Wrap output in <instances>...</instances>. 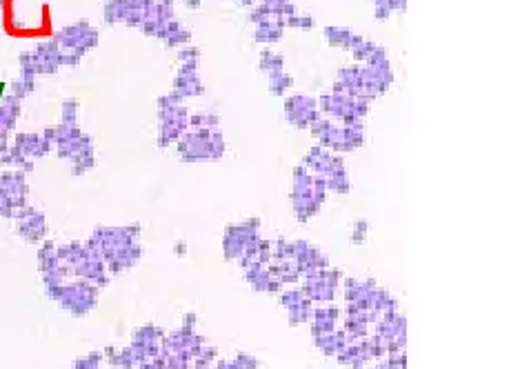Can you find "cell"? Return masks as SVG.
<instances>
[{
  "instance_id": "obj_14",
  "label": "cell",
  "mask_w": 520,
  "mask_h": 369,
  "mask_svg": "<svg viewBox=\"0 0 520 369\" xmlns=\"http://www.w3.org/2000/svg\"><path fill=\"white\" fill-rule=\"evenodd\" d=\"M98 367V356H91L89 361H80L76 365V369H96Z\"/></svg>"
},
{
  "instance_id": "obj_6",
  "label": "cell",
  "mask_w": 520,
  "mask_h": 369,
  "mask_svg": "<svg viewBox=\"0 0 520 369\" xmlns=\"http://www.w3.org/2000/svg\"><path fill=\"white\" fill-rule=\"evenodd\" d=\"M285 113H287V123L296 129H309V127L321 118V111H318V102L305 94L291 96L285 102Z\"/></svg>"
},
{
  "instance_id": "obj_5",
  "label": "cell",
  "mask_w": 520,
  "mask_h": 369,
  "mask_svg": "<svg viewBox=\"0 0 520 369\" xmlns=\"http://www.w3.org/2000/svg\"><path fill=\"white\" fill-rule=\"evenodd\" d=\"M187 127V109L178 105V98L167 96L160 100V136L158 145L167 147L176 143L185 134Z\"/></svg>"
},
{
  "instance_id": "obj_2",
  "label": "cell",
  "mask_w": 520,
  "mask_h": 369,
  "mask_svg": "<svg viewBox=\"0 0 520 369\" xmlns=\"http://www.w3.org/2000/svg\"><path fill=\"white\" fill-rule=\"evenodd\" d=\"M291 203H293V210L300 218L312 216L314 212H318V207L323 205L325 201V180L318 178L314 174H309L303 165H298L293 169V178H291Z\"/></svg>"
},
{
  "instance_id": "obj_11",
  "label": "cell",
  "mask_w": 520,
  "mask_h": 369,
  "mask_svg": "<svg viewBox=\"0 0 520 369\" xmlns=\"http://www.w3.org/2000/svg\"><path fill=\"white\" fill-rule=\"evenodd\" d=\"M267 76H269V91H271V94H276V96L285 94V91L293 83V78L289 74H285V72H274V74H267Z\"/></svg>"
},
{
  "instance_id": "obj_8",
  "label": "cell",
  "mask_w": 520,
  "mask_h": 369,
  "mask_svg": "<svg viewBox=\"0 0 520 369\" xmlns=\"http://www.w3.org/2000/svg\"><path fill=\"white\" fill-rule=\"evenodd\" d=\"M52 292H58V301H61L69 311H74V314H82V311H87L93 305V290L89 287H61V285H54Z\"/></svg>"
},
{
  "instance_id": "obj_7",
  "label": "cell",
  "mask_w": 520,
  "mask_h": 369,
  "mask_svg": "<svg viewBox=\"0 0 520 369\" xmlns=\"http://www.w3.org/2000/svg\"><path fill=\"white\" fill-rule=\"evenodd\" d=\"M16 223H18V234L33 243V240H40L47 234V225H45V216L36 210V207L25 205L22 210L16 212Z\"/></svg>"
},
{
  "instance_id": "obj_12",
  "label": "cell",
  "mask_w": 520,
  "mask_h": 369,
  "mask_svg": "<svg viewBox=\"0 0 520 369\" xmlns=\"http://www.w3.org/2000/svg\"><path fill=\"white\" fill-rule=\"evenodd\" d=\"M260 69L267 72V74L282 72V69H285V58H282L280 54H274V52H263V54H260Z\"/></svg>"
},
{
  "instance_id": "obj_10",
  "label": "cell",
  "mask_w": 520,
  "mask_h": 369,
  "mask_svg": "<svg viewBox=\"0 0 520 369\" xmlns=\"http://www.w3.org/2000/svg\"><path fill=\"white\" fill-rule=\"evenodd\" d=\"M325 38L329 40V45H334V47L349 49V45L353 40V31L345 27H325Z\"/></svg>"
},
{
  "instance_id": "obj_4",
  "label": "cell",
  "mask_w": 520,
  "mask_h": 369,
  "mask_svg": "<svg viewBox=\"0 0 520 369\" xmlns=\"http://www.w3.org/2000/svg\"><path fill=\"white\" fill-rule=\"evenodd\" d=\"M27 196L25 171H0V218H14L16 212L27 205Z\"/></svg>"
},
{
  "instance_id": "obj_3",
  "label": "cell",
  "mask_w": 520,
  "mask_h": 369,
  "mask_svg": "<svg viewBox=\"0 0 520 369\" xmlns=\"http://www.w3.org/2000/svg\"><path fill=\"white\" fill-rule=\"evenodd\" d=\"M309 129L321 141V147L334 152H353L365 143V127H336L325 118H318Z\"/></svg>"
},
{
  "instance_id": "obj_9",
  "label": "cell",
  "mask_w": 520,
  "mask_h": 369,
  "mask_svg": "<svg viewBox=\"0 0 520 369\" xmlns=\"http://www.w3.org/2000/svg\"><path fill=\"white\" fill-rule=\"evenodd\" d=\"M52 149V143L47 141L45 136H36V134H18L16 136V147L14 152L25 158V160H33L40 158Z\"/></svg>"
},
{
  "instance_id": "obj_1",
  "label": "cell",
  "mask_w": 520,
  "mask_h": 369,
  "mask_svg": "<svg viewBox=\"0 0 520 369\" xmlns=\"http://www.w3.org/2000/svg\"><path fill=\"white\" fill-rule=\"evenodd\" d=\"M176 154L183 163H207V160H220L224 154V141L218 129L200 127L196 132L183 134L176 141Z\"/></svg>"
},
{
  "instance_id": "obj_13",
  "label": "cell",
  "mask_w": 520,
  "mask_h": 369,
  "mask_svg": "<svg viewBox=\"0 0 520 369\" xmlns=\"http://www.w3.org/2000/svg\"><path fill=\"white\" fill-rule=\"evenodd\" d=\"M285 25H289V27L312 29V27H314V18H309V16H296V14H291V16H287V18H285Z\"/></svg>"
}]
</instances>
